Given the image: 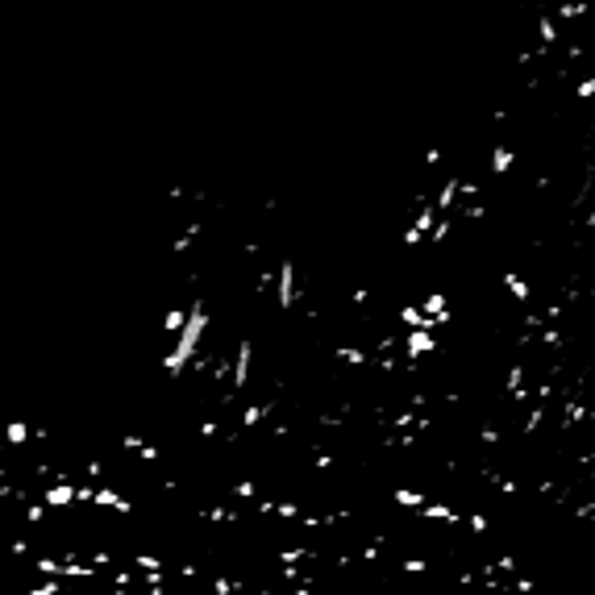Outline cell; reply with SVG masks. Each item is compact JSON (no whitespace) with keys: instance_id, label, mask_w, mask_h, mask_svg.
<instances>
[{"instance_id":"obj_1","label":"cell","mask_w":595,"mask_h":595,"mask_svg":"<svg viewBox=\"0 0 595 595\" xmlns=\"http://www.w3.org/2000/svg\"><path fill=\"white\" fill-rule=\"evenodd\" d=\"M204 333H208V304H204V300H192V304H187V325H183V333H179L175 346L162 354V375H167V379H179V375L200 358Z\"/></svg>"},{"instance_id":"obj_2","label":"cell","mask_w":595,"mask_h":595,"mask_svg":"<svg viewBox=\"0 0 595 595\" xmlns=\"http://www.w3.org/2000/svg\"><path fill=\"white\" fill-rule=\"evenodd\" d=\"M296 300H300V287H296V262H292V258H279V267H275V304H279V312H292Z\"/></svg>"},{"instance_id":"obj_3","label":"cell","mask_w":595,"mask_h":595,"mask_svg":"<svg viewBox=\"0 0 595 595\" xmlns=\"http://www.w3.org/2000/svg\"><path fill=\"white\" fill-rule=\"evenodd\" d=\"M250 362H254V342H250V337H242V342H237V350H233V379H229V396H237V392H246V387H250Z\"/></svg>"},{"instance_id":"obj_4","label":"cell","mask_w":595,"mask_h":595,"mask_svg":"<svg viewBox=\"0 0 595 595\" xmlns=\"http://www.w3.org/2000/svg\"><path fill=\"white\" fill-rule=\"evenodd\" d=\"M37 500H42V504L50 508V512H54V508L62 512V508L79 504V483H67V479H54V483H46V487H42V496H37Z\"/></svg>"},{"instance_id":"obj_5","label":"cell","mask_w":595,"mask_h":595,"mask_svg":"<svg viewBox=\"0 0 595 595\" xmlns=\"http://www.w3.org/2000/svg\"><path fill=\"white\" fill-rule=\"evenodd\" d=\"M433 350H437V337H433V333H425V329L404 333V358H408V362H421V358L433 354Z\"/></svg>"},{"instance_id":"obj_6","label":"cell","mask_w":595,"mask_h":595,"mask_svg":"<svg viewBox=\"0 0 595 595\" xmlns=\"http://www.w3.org/2000/svg\"><path fill=\"white\" fill-rule=\"evenodd\" d=\"M29 442H33L29 421H8V425H4V446H8V450H25Z\"/></svg>"},{"instance_id":"obj_7","label":"cell","mask_w":595,"mask_h":595,"mask_svg":"<svg viewBox=\"0 0 595 595\" xmlns=\"http://www.w3.org/2000/svg\"><path fill=\"white\" fill-rule=\"evenodd\" d=\"M392 504H396V508H408V512H421V508L429 504V496L417 492V487H392Z\"/></svg>"},{"instance_id":"obj_8","label":"cell","mask_w":595,"mask_h":595,"mask_svg":"<svg viewBox=\"0 0 595 595\" xmlns=\"http://www.w3.org/2000/svg\"><path fill=\"white\" fill-rule=\"evenodd\" d=\"M512 167H517V150H512V146H492V175L504 179Z\"/></svg>"},{"instance_id":"obj_9","label":"cell","mask_w":595,"mask_h":595,"mask_svg":"<svg viewBox=\"0 0 595 595\" xmlns=\"http://www.w3.org/2000/svg\"><path fill=\"white\" fill-rule=\"evenodd\" d=\"M504 283H508V296H512V300H521L525 308L533 304V287H529V283H525L517 271H504Z\"/></svg>"},{"instance_id":"obj_10","label":"cell","mask_w":595,"mask_h":595,"mask_svg":"<svg viewBox=\"0 0 595 595\" xmlns=\"http://www.w3.org/2000/svg\"><path fill=\"white\" fill-rule=\"evenodd\" d=\"M271 412H275V400H262V404H250V408H242V429H254V425H262Z\"/></svg>"},{"instance_id":"obj_11","label":"cell","mask_w":595,"mask_h":595,"mask_svg":"<svg viewBox=\"0 0 595 595\" xmlns=\"http://www.w3.org/2000/svg\"><path fill=\"white\" fill-rule=\"evenodd\" d=\"M183 325H187V308H167L162 312V333H183Z\"/></svg>"},{"instance_id":"obj_12","label":"cell","mask_w":595,"mask_h":595,"mask_svg":"<svg viewBox=\"0 0 595 595\" xmlns=\"http://www.w3.org/2000/svg\"><path fill=\"white\" fill-rule=\"evenodd\" d=\"M46 512H50V508H46L42 500H25V504H21V521H25V525H42Z\"/></svg>"},{"instance_id":"obj_13","label":"cell","mask_w":595,"mask_h":595,"mask_svg":"<svg viewBox=\"0 0 595 595\" xmlns=\"http://www.w3.org/2000/svg\"><path fill=\"white\" fill-rule=\"evenodd\" d=\"M129 562H133V571H142V575H162V558H158V554H133Z\"/></svg>"},{"instance_id":"obj_14","label":"cell","mask_w":595,"mask_h":595,"mask_svg":"<svg viewBox=\"0 0 595 595\" xmlns=\"http://www.w3.org/2000/svg\"><path fill=\"white\" fill-rule=\"evenodd\" d=\"M33 567H37L42 579H62V567H67V562H62V558H37Z\"/></svg>"},{"instance_id":"obj_15","label":"cell","mask_w":595,"mask_h":595,"mask_svg":"<svg viewBox=\"0 0 595 595\" xmlns=\"http://www.w3.org/2000/svg\"><path fill=\"white\" fill-rule=\"evenodd\" d=\"M229 496H233V500H254V496H258V483L237 479V483H229ZM254 504H258V500H254Z\"/></svg>"},{"instance_id":"obj_16","label":"cell","mask_w":595,"mask_h":595,"mask_svg":"<svg viewBox=\"0 0 595 595\" xmlns=\"http://www.w3.org/2000/svg\"><path fill=\"white\" fill-rule=\"evenodd\" d=\"M121 450H125V454H142V450H146V437H142V433H121Z\"/></svg>"},{"instance_id":"obj_17","label":"cell","mask_w":595,"mask_h":595,"mask_svg":"<svg viewBox=\"0 0 595 595\" xmlns=\"http://www.w3.org/2000/svg\"><path fill=\"white\" fill-rule=\"evenodd\" d=\"M25 595H62V583H58V579H42V583H33Z\"/></svg>"},{"instance_id":"obj_18","label":"cell","mask_w":595,"mask_h":595,"mask_svg":"<svg viewBox=\"0 0 595 595\" xmlns=\"http://www.w3.org/2000/svg\"><path fill=\"white\" fill-rule=\"evenodd\" d=\"M87 562H92L96 571H108V567H112V554H108V550H87Z\"/></svg>"},{"instance_id":"obj_19","label":"cell","mask_w":595,"mask_h":595,"mask_svg":"<svg viewBox=\"0 0 595 595\" xmlns=\"http://www.w3.org/2000/svg\"><path fill=\"white\" fill-rule=\"evenodd\" d=\"M575 96H579V100H592V96H595V75H583V79H579Z\"/></svg>"},{"instance_id":"obj_20","label":"cell","mask_w":595,"mask_h":595,"mask_svg":"<svg viewBox=\"0 0 595 595\" xmlns=\"http://www.w3.org/2000/svg\"><path fill=\"white\" fill-rule=\"evenodd\" d=\"M83 471H87V479L100 487V479H104V462H100V458H87V467H83Z\"/></svg>"},{"instance_id":"obj_21","label":"cell","mask_w":595,"mask_h":595,"mask_svg":"<svg viewBox=\"0 0 595 595\" xmlns=\"http://www.w3.org/2000/svg\"><path fill=\"white\" fill-rule=\"evenodd\" d=\"M217 433H221V421H200V437H217Z\"/></svg>"},{"instance_id":"obj_22","label":"cell","mask_w":595,"mask_h":595,"mask_svg":"<svg viewBox=\"0 0 595 595\" xmlns=\"http://www.w3.org/2000/svg\"><path fill=\"white\" fill-rule=\"evenodd\" d=\"M137 458H142V462H158V446H154V442H146V450H142Z\"/></svg>"},{"instance_id":"obj_23","label":"cell","mask_w":595,"mask_h":595,"mask_svg":"<svg viewBox=\"0 0 595 595\" xmlns=\"http://www.w3.org/2000/svg\"><path fill=\"white\" fill-rule=\"evenodd\" d=\"M8 550H12V554H17V558H25V554H29V542H25V537H17V542H12V546H8Z\"/></svg>"},{"instance_id":"obj_24","label":"cell","mask_w":595,"mask_h":595,"mask_svg":"<svg viewBox=\"0 0 595 595\" xmlns=\"http://www.w3.org/2000/svg\"><path fill=\"white\" fill-rule=\"evenodd\" d=\"M108 595H129V587H117V583H112V592Z\"/></svg>"},{"instance_id":"obj_25","label":"cell","mask_w":595,"mask_h":595,"mask_svg":"<svg viewBox=\"0 0 595 595\" xmlns=\"http://www.w3.org/2000/svg\"><path fill=\"white\" fill-rule=\"evenodd\" d=\"M4 454H8V446H4V437H0V458H4Z\"/></svg>"}]
</instances>
